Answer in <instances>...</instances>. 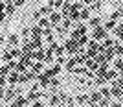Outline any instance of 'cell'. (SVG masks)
I'll use <instances>...</instances> for the list:
<instances>
[{
  "mask_svg": "<svg viewBox=\"0 0 123 107\" xmlns=\"http://www.w3.org/2000/svg\"><path fill=\"white\" fill-rule=\"evenodd\" d=\"M77 48H79V44H77V39H74V37H68L66 41H64V50H66L70 56H75V54H77Z\"/></svg>",
  "mask_w": 123,
  "mask_h": 107,
  "instance_id": "1",
  "label": "cell"
},
{
  "mask_svg": "<svg viewBox=\"0 0 123 107\" xmlns=\"http://www.w3.org/2000/svg\"><path fill=\"white\" fill-rule=\"evenodd\" d=\"M108 35V31L105 30V26H96V28H94V31H92V39H96V41H103V39H105V37Z\"/></svg>",
  "mask_w": 123,
  "mask_h": 107,
  "instance_id": "2",
  "label": "cell"
},
{
  "mask_svg": "<svg viewBox=\"0 0 123 107\" xmlns=\"http://www.w3.org/2000/svg\"><path fill=\"white\" fill-rule=\"evenodd\" d=\"M99 52V43L96 39H90L88 41V50H86V56L88 57H96V54Z\"/></svg>",
  "mask_w": 123,
  "mask_h": 107,
  "instance_id": "3",
  "label": "cell"
},
{
  "mask_svg": "<svg viewBox=\"0 0 123 107\" xmlns=\"http://www.w3.org/2000/svg\"><path fill=\"white\" fill-rule=\"evenodd\" d=\"M85 33H88V26H86V24H81V22H77V24H75V30L72 31V35H70V37L77 39V37L85 35Z\"/></svg>",
  "mask_w": 123,
  "mask_h": 107,
  "instance_id": "4",
  "label": "cell"
},
{
  "mask_svg": "<svg viewBox=\"0 0 123 107\" xmlns=\"http://www.w3.org/2000/svg\"><path fill=\"white\" fill-rule=\"evenodd\" d=\"M110 96H114V98H121L123 96V89L114 81H112V87H110Z\"/></svg>",
  "mask_w": 123,
  "mask_h": 107,
  "instance_id": "5",
  "label": "cell"
},
{
  "mask_svg": "<svg viewBox=\"0 0 123 107\" xmlns=\"http://www.w3.org/2000/svg\"><path fill=\"white\" fill-rule=\"evenodd\" d=\"M37 79H39V85L42 87V89H46V87H50V76H46L44 72H39V76H37Z\"/></svg>",
  "mask_w": 123,
  "mask_h": 107,
  "instance_id": "6",
  "label": "cell"
},
{
  "mask_svg": "<svg viewBox=\"0 0 123 107\" xmlns=\"http://www.w3.org/2000/svg\"><path fill=\"white\" fill-rule=\"evenodd\" d=\"M18 76H20V72H18V70H11L9 74H7V83L15 87V83H18Z\"/></svg>",
  "mask_w": 123,
  "mask_h": 107,
  "instance_id": "7",
  "label": "cell"
},
{
  "mask_svg": "<svg viewBox=\"0 0 123 107\" xmlns=\"http://www.w3.org/2000/svg\"><path fill=\"white\" fill-rule=\"evenodd\" d=\"M61 21H62V15L59 13V11H51V13H50V22H51V26L61 24Z\"/></svg>",
  "mask_w": 123,
  "mask_h": 107,
  "instance_id": "8",
  "label": "cell"
},
{
  "mask_svg": "<svg viewBox=\"0 0 123 107\" xmlns=\"http://www.w3.org/2000/svg\"><path fill=\"white\" fill-rule=\"evenodd\" d=\"M59 72H61V65H59V63H55L51 68H46V70H44V74H46V76H50V78H53V76H57Z\"/></svg>",
  "mask_w": 123,
  "mask_h": 107,
  "instance_id": "9",
  "label": "cell"
},
{
  "mask_svg": "<svg viewBox=\"0 0 123 107\" xmlns=\"http://www.w3.org/2000/svg\"><path fill=\"white\" fill-rule=\"evenodd\" d=\"M31 59H37V61H44V48H35V52L31 50Z\"/></svg>",
  "mask_w": 123,
  "mask_h": 107,
  "instance_id": "10",
  "label": "cell"
},
{
  "mask_svg": "<svg viewBox=\"0 0 123 107\" xmlns=\"http://www.w3.org/2000/svg\"><path fill=\"white\" fill-rule=\"evenodd\" d=\"M114 35L118 37V41H123V22L116 24V28H114Z\"/></svg>",
  "mask_w": 123,
  "mask_h": 107,
  "instance_id": "11",
  "label": "cell"
},
{
  "mask_svg": "<svg viewBox=\"0 0 123 107\" xmlns=\"http://www.w3.org/2000/svg\"><path fill=\"white\" fill-rule=\"evenodd\" d=\"M79 19L81 21H88L90 19V7H81L79 9Z\"/></svg>",
  "mask_w": 123,
  "mask_h": 107,
  "instance_id": "12",
  "label": "cell"
},
{
  "mask_svg": "<svg viewBox=\"0 0 123 107\" xmlns=\"http://www.w3.org/2000/svg\"><path fill=\"white\" fill-rule=\"evenodd\" d=\"M30 103V100L26 96H18V98H15L13 102H11V105H28Z\"/></svg>",
  "mask_w": 123,
  "mask_h": 107,
  "instance_id": "13",
  "label": "cell"
},
{
  "mask_svg": "<svg viewBox=\"0 0 123 107\" xmlns=\"http://www.w3.org/2000/svg\"><path fill=\"white\" fill-rule=\"evenodd\" d=\"M77 65H79V61H77V57H75V56L70 57V59L66 61V68H68L70 72H72V70H74V66H77Z\"/></svg>",
  "mask_w": 123,
  "mask_h": 107,
  "instance_id": "14",
  "label": "cell"
},
{
  "mask_svg": "<svg viewBox=\"0 0 123 107\" xmlns=\"http://www.w3.org/2000/svg\"><path fill=\"white\" fill-rule=\"evenodd\" d=\"M88 100H90V105H92V103H98L99 100H101V92H98V91H94L92 94H90V96H88Z\"/></svg>",
  "mask_w": 123,
  "mask_h": 107,
  "instance_id": "15",
  "label": "cell"
},
{
  "mask_svg": "<svg viewBox=\"0 0 123 107\" xmlns=\"http://www.w3.org/2000/svg\"><path fill=\"white\" fill-rule=\"evenodd\" d=\"M116 78H118V70H116V68H114V70H107V74H105V79H107V81H114Z\"/></svg>",
  "mask_w": 123,
  "mask_h": 107,
  "instance_id": "16",
  "label": "cell"
},
{
  "mask_svg": "<svg viewBox=\"0 0 123 107\" xmlns=\"http://www.w3.org/2000/svg\"><path fill=\"white\" fill-rule=\"evenodd\" d=\"M50 105H59V103H62V100H61V94H51V98H50Z\"/></svg>",
  "mask_w": 123,
  "mask_h": 107,
  "instance_id": "17",
  "label": "cell"
},
{
  "mask_svg": "<svg viewBox=\"0 0 123 107\" xmlns=\"http://www.w3.org/2000/svg\"><path fill=\"white\" fill-rule=\"evenodd\" d=\"M103 26H105V30H107V31H114V28H116V21H114V19H108Z\"/></svg>",
  "mask_w": 123,
  "mask_h": 107,
  "instance_id": "18",
  "label": "cell"
},
{
  "mask_svg": "<svg viewBox=\"0 0 123 107\" xmlns=\"http://www.w3.org/2000/svg\"><path fill=\"white\" fill-rule=\"evenodd\" d=\"M75 103H81V105H90V100H88V96H85V94H81V96L75 98Z\"/></svg>",
  "mask_w": 123,
  "mask_h": 107,
  "instance_id": "19",
  "label": "cell"
},
{
  "mask_svg": "<svg viewBox=\"0 0 123 107\" xmlns=\"http://www.w3.org/2000/svg\"><path fill=\"white\" fill-rule=\"evenodd\" d=\"M41 96H42L41 92H37V91H31V92H30V94H28V96H26V98H28L30 102H35V100H39V98H41Z\"/></svg>",
  "mask_w": 123,
  "mask_h": 107,
  "instance_id": "20",
  "label": "cell"
},
{
  "mask_svg": "<svg viewBox=\"0 0 123 107\" xmlns=\"http://www.w3.org/2000/svg\"><path fill=\"white\" fill-rule=\"evenodd\" d=\"M31 46H33V50L35 48H42V39L41 37H33L31 39Z\"/></svg>",
  "mask_w": 123,
  "mask_h": 107,
  "instance_id": "21",
  "label": "cell"
},
{
  "mask_svg": "<svg viewBox=\"0 0 123 107\" xmlns=\"http://www.w3.org/2000/svg\"><path fill=\"white\" fill-rule=\"evenodd\" d=\"M99 24H101V19H99V17L88 19V26H90V28H96V26H99Z\"/></svg>",
  "mask_w": 123,
  "mask_h": 107,
  "instance_id": "22",
  "label": "cell"
},
{
  "mask_svg": "<svg viewBox=\"0 0 123 107\" xmlns=\"http://www.w3.org/2000/svg\"><path fill=\"white\" fill-rule=\"evenodd\" d=\"M101 7H103V0H94L90 4V9H94V11H99Z\"/></svg>",
  "mask_w": 123,
  "mask_h": 107,
  "instance_id": "23",
  "label": "cell"
},
{
  "mask_svg": "<svg viewBox=\"0 0 123 107\" xmlns=\"http://www.w3.org/2000/svg\"><path fill=\"white\" fill-rule=\"evenodd\" d=\"M88 41H90V39H88L86 33H85V35H81V37H77V44H79V46H86Z\"/></svg>",
  "mask_w": 123,
  "mask_h": 107,
  "instance_id": "24",
  "label": "cell"
},
{
  "mask_svg": "<svg viewBox=\"0 0 123 107\" xmlns=\"http://www.w3.org/2000/svg\"><path fill=\"white\" fill-rule=\"evenodd\" d=\"M39 26H41V28H50L51 22H50V19H46V17H41V19H39Z\"/></svg>",
  "mask_w": 123,
  "mask_h": 107,
  "instance_id": "25",
  "label": "cell"
},
{
  "mask_svg": "<svg viewBox=\"0 0 123 107\" xmlns=\"http://www.w3.org/2000/svg\"><path fill=\"white\" fill-rule=\"evenodd\" d=\"M114 68H116L118 72H121V70H123V57H119V56H118V59L114 61Z\"/></svg>",
  "mask_w": 123,
  "mask_h": 107,
  "instance_id": "26",
  "label": "cell"
},
{
  "mask_svg": "<svg viewBox=\"0 0 123 107\" xmlns=\"http://www.w3.org/2000/svg\"><path fill=\"white\" fill-rule=\"evenodd\" d=\"M31 35L33 37H42V28L41 26H33V28H31Z\"/></svg>",
  "mask_w": 123,
  "mask_h": 107,
  "instance_id": "27",
  "label": "cell"
},
{
  "mask_svg": "<svg viewBox=\"0 0 123 107\" xmlns=\"http://www.w3.org/2000/svg\"><path fill=\"white\" fill-rule=\"evenodd\" d=\"M42 68H44L42 61H37V63H33V65H31V70H35L37 74H39V72H42Z\"/></svg>",
  "mask_w": 123,
  "mask_h": 107,
  "instance_id": "28",
  "label": "cell"
},
{
  "mask_svg": "<svg viewBox=\"0 0 123 107\" xmlns=\"http://www.w3.org/2000/svg\"><path fill=\"white\" fill-rule=\"evenodd\" d=\"M7 43H9L11 46H18V35H15V33L9 35V37H7Z\"/></svg>",
  "mask_w": 123,
  "mask_h": 107,
  "instance_id": "29",
  "label": "cell"
},
{
  "mask_svg": "<svg viewBox=\"0 0 123 107\" xmlns=\"http://www.w3.org/2000/svg\"><path fill=\"white\" fill-rule=\"evenodd\" d=\"M6 11H7V13H13V11H15V4H13V0H6Z\"/></svg>",
  "mask_w": 123,
  "mask_h": 107,
  "instance_id": "30",
  "label": "cell"
},
{
  "mask_svg": "<svg viewBox=\"0 0 123 107\" xmlns=\"http://www.w3.org/2000/svg\"><path fill=\"white\" fill-rule=\"evenodd\" d=\"M114 43H116V41H114V39H108V35H107L105 39H103V43H101V44L105 46V48H108V46H114Z\"/></svg>",
  "mask_w": 123,
  "mask_h": 107,
  "instance_id": "31",
  "label": "cell"
},
{
  "mask_svg": "<svg viewBox=\"0 0 123 107\" xmlns=\"http://www.w3.org/2000/svg\"><path fill=\"white\" fill-rule=\"evenodd\" d=\"M39 11H41L42 15H50L51 11H53V7H51V6H50V4H48V6H46V7H41V9H39Z\"/></svg>",
  "mask_w": 123,
  "mask_h": 107,
  "instance_id": "32",
  "label": "cell"
},
{
  "mask_svg": "<svg viewBox=\"0 0 123 107\" xmlns=\"http://www.w3.org/2000/svg\"><path fill=\"white\" fill-rule=\"evenodd\" d=\"M13 96H15V89H9V91L6 92V100H7V102H9V100H13Z\"/></svg>",
  "mask_w": 123,
  "mask_h": 107,
  "instance_id": "33",
  "label": "cell"
},
{
  "mask_svg": "<svg viewBox=\"0 0 123 107\" xmlns=\"http://www.w3.org/2000/svg\"><path fill=\"white\" fill-rule=\"evenodd\" d=\"M110 19H114V21H118V19H121V15H119V9L112 11V13H110Z\"/></svg>",
  "mask_w": 123,
  "mask_h": 107,
  "instance_id": "34",
  "label": "cell"
},
{
  "mask_svg": "<svg viewBox=\"0 0 123 107\" xmlns=\"http://www.w3.org/2000/svg\"><path fill=\"white\" fill-rule=\"evenodd\" d=\"M99 92H101V96H108V98H110V89H107V87H103Z\"/></svg>",
  "mask_w": 123,
  "mask_h": 107,
  "instance_id": "35",
  "label": "cell"
},
{
  "mask_svg": "<svg viewBox=\"0 0 123 107\" xmlns=\"http://www.w3.org/2000/svg\"><path fill=\"white\" fill-rule=\"evenodd\" d=\"M13 4H15V7H20L26 4V0H13Z\"/></svg>",
  "mask_w": 123,
  "mask_h": 107,
  "instance_id": "36",
  "label": "cell"
},
{
  "mask_svg": "<svg viewBox=\"0 0 123 107\" xmlns=\"http://www.w3.org/2000/svg\"><path fill=\"white\" fill-rule=\"evenodd\" d=\"M6 81H7V78L0 74V87H4V85H6Z\"/></svg>",
  "mask_w": 123,
  "mask_h": 107,
  "instance_id": "37",
  "label": "cell"
},
{
  "mask_svg": "<svg viewBox=\"0 0 123 107\" xmlns=\"http://www.w3.org/2000/svg\"><path fill=\"white\" fill-rule=\"evenodd\" d=\"M83 6H85L83 2H75V4H72V7H75V9H81Z\"/></svg>",
  "mask_w": 123,
  "mask_h": 107,
  "instance_id": "38",
  "label": "cell"
},
{
  "mask_svg": "<svg viewBox=\"0 0 123 107\" xmlns=\"http://www.w3.org/2000/svg\"><path fill=\"white\" fill-rule=\"evenodd\" d=\"M114 83H118V85L123 89V78H116V79H114Z\"/></svg>",
  "mask_w": 123,
  "mask_h": 107,
  "instance_id": "39",
  "label": "cell"
},
{
  "mask_svg": "<svg viewBox=\"0 0 123 107\" xmlns=\"http://www.w3.org/2000/svg\"><path fill=\"white\" fill-rule=\"evenodd\" d=\"M57 63H59V65H64L66 61H64V57H62V56H57Z\"/></svg>",
  "mask_w": 123,
  "mask_h": 107,
  "instance_id": "40",
  "label": "cell"
},
{
  "mask_svg": "<svg viewBox=\"0 0 123 107\" xmlns=\"http://www.w3.org/2000/svg\"><path fill=\"white\" fill-rule=\"evenodd\" d=\"M41 17H42V13H41V11H35V13H33V19H37V21H39Z\"/></svg>",
  "mask_w": 123,
  "mask_h": 107,
  "instance_id": "41",
  "label": "cell"
},
{
  "mask_svg": "<svg viewBox=\"0 0 123 107\" xmlns=\"http://www.w3.org/2000/svg\"><path fill=\"white\" fill-rule=\"evenodd\" d=\"M33 105H35V107H42V105H44V103H42L41 100H35V102H33Z\"/></svg>",
  "mask_w": 123,
  "mask_h": 107,
  "instance_id": "42",
  "label": "cell"
},
{
  "mask_svg": "<svg viewBox=\"0 0 123 107\" xmlns=\"http://www.w3.org/2000/svg\"><path fill=\"white\" fill-rule=\"evenodd\" d=\"M30 33H31L30 28H24V30H22V35H30Z\"/></svg>",
  "mask_w": 123,
  "mask_h": 107,
  "instance_id": "43",
  "label": "cell"
},
{
  "mask_svg": "<svg viewBox=\"0 0 123 107\" xmlns=\"http://www.w3.org/2000/svg\"><path fill=\"white\" fill-rule=\"evenodd\" d=\"M92 2H94V0H83V4H86V6H90Z\"/></svg>",
  "mask_w": 123,
  "mask_h": 107,
  "instance_id": "44",
  "label": "cell"
},
{
  "mask_svg": "<svg viewBox=\"0 0 123 107\" xmlns=\"http://www.w3.org/2000/svg\"><path fill=\"white\" fill-rule=\"evenodd\" d=\"M119 15H121V17H123V6H121V9H119Z\"/></svg>",
  "mask_w": 123,
  "mask_h": 107,
  "instance_id": "45",
  "label": "cell"
},
{
  "mask_svg": "<svg viewBox=\"0 0 123 107\" xmlns=\"http://www.w3.org/2000/svg\"><path fill=\"white\" fill-rule=\"evenodd\" d=\"M121 100H123V96H121Z\"/></svg>",
  "mask_w": 123,
  "mask_h": 107,
  "instance_id": "46",
  "label": "cell"
}]
</instances>
